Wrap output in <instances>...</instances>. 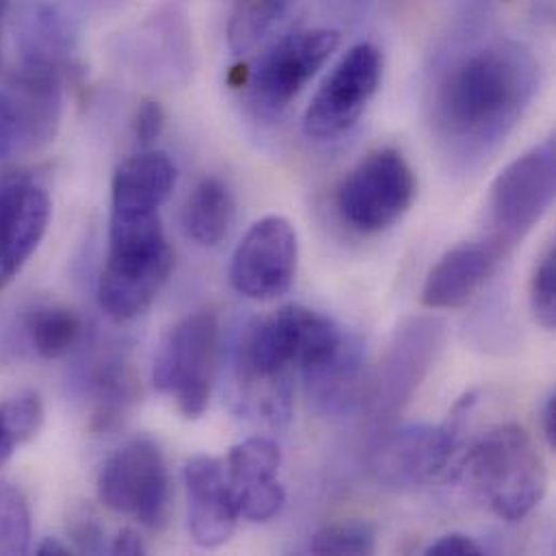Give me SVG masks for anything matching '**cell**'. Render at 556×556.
<instances>
[{
    "label": "cell",
    "instance_id": "5bb4252c",
    "mask_svg": "<svg viewBox=\"0 0 556 556\" xmlns=\"http://www.w3.org/2000/svg\"><path fill=\"white\" fill-rule=\"evenodd\" d=\"M9 35L24 72L61 78L76 61L80 30L56 0H17L9 9Z\"/></svg>",
    "mask_w": 556,
    "mask_h": 556
},
{
    "label": "cell",
    "instance_id": "4fadbf2b",
    "mask_svg": "<svg viewBox=\"0 0 556 556\" xmlns=\"http://www.w3.org/2000/svg\"><path fill=\"white\" fill-rule=\"evenodd\" d=\"M61 113V78L17 70L0 89V161L52 141Z\"/></svg>",
    "mask_w": 556,
    "mask_h": 556
},
{
    "label": "cell",
    "instance_id": "4dcf8cb0",
    "mask_svg": "<svg viewBox=\"0 0 556 556\" xmlns=\"http://www.w3.org/2000/svg\"><path fill=\"white\" fill-rule=\"evenodd\" d=\"M111 555H146V544L135 529H122L111 544Z\"/></svg>",
    "mask_w": 556,
    "mask_h": 556
},
{
    "label": "cell",
    "instance_id": "603a6c76",
    "mask_svg": "<svg viewBox=\"0 0 556 556\" xmlns=\"http://www.w3.org/2000/svg\"><path fill=\"white\" fill-rule=\"evenodd\" d=\"M292 0H237L228 24V43L235 54L256 48L290 11Z\"/></svg>",
    "mask_w": 556,
    "mask_h": 556
},
{
    "label": "cell",
    "instance_id": "3957f363",
    "mask_svg": "<svg viewBox=\"0 0 556 556\" xmlns=\"http://www.w3.org/2000/svg\"><path fill=\"white\" fill-rule=\"evenodd\" d=\"M459 472L505 522H522L546 496L548 470L531 433L518 422L496 425L466 453Z\"/></svg>",
    "mask_w": 556,
    "mask_h": 556
},
{
    "label": "cell",
    "instance_id": "9c48e42d",
    "mask_svg": "<svg viewBox=\"0 0 556 556\" xmlns=\"http://www.w3.org/2000/svg\"><path fill=\"white\" fill-rule=\"evenodd\" d=\"M475 403L477 394H468L446 425H412L386 435L372 455L377 481L394 490H412L446 475L459 446L464 418Z\"/></svg>",
    "mask_w": 556,
    "mask_h": 556
},
{
    "label": "cell",
    "instance_id": "e0dca14e",
    "mask_svg": "<svg viewBox=\"0 0 556 556\" xmlns=\"http://www.w3.org/2000/svg\"><path fill=\"white\" fill-rule=\"evenodd\" d=\"M281 453L269 438H248L232 446L226 475L239 518L269 522L286 505V490L279 481Z\"/></svg>",
    "mask_w": 556,
    "mask_h": 556
},
{
    "label": "cell",
    "instance_id": "1f68e13d",
    "mask_svg": "<svg viewBox=\"0 0 556 556\" xmlns=\"http://www.w3.org/2000/svg\"><path fill=\"white\" fill-rule=\"evenodd\" d=\"M542 431L551 448H556V394L551 392L542 407Z\"/></svg>",
    "mask_w": 556,
    "mask_h": 556
},
{
    "label": "cell",
    "instance_id": "7402d4cb",
    "mask_svg": "<svg viewBox=\"0 0 556 556\" xmlns=\"http://www.w3.org/2000/svg\"><path fill=\"white\" fill-rule=\"evenodd\" d=\"M89 375V394L93 401V420L104 429L124 416L135 399V379L124 355H104Z\"/></svg>",
    "mask_w": 556,
    "mask_h": 556
},
{
    "label": "cell",
    "instance_id": "d4e9b609",
    "mask_svg": "<svg viewBox=\"0 0 556 556\" xmlns=\"http://www.w3.org/2000/svg\"><path fill=\"white\" fill-rule=\"evenodd\" d=\"M33 520L24 492L0 483V555H26L30 551Z\"/></svg>",
    "mask_w": 556,
    "mask_h": 556
},
{
    "label": "cell",
    "instance_id": "cb8c5ba5",
    "mask_svg": "<svg viewBox=\"0 0 556 556\" xmlns=\"http://www.w3.org/2000/svg\"><path fill=\"white\" fill-rule=\"evenodd\" d=\"M43 425V405L35 392H22L0 401V468L15 448L30 442Z\"/></svg>",
    "mask_w": 556,
    "mask_h": 556
},
{
    "label": "cell",
    "instance_id": "d6986e66",
    "mask_svg": "<svg viewBox=\"0 0 556 556\" xmlns=\"http://www.w3.org/2000/svg\"><path fill=\"white\" fill-rule=\"evenodd\" d=\"M178 182L174 161L159 150L126 159L111 185V215H159Z\"/></svg>",
    "mask_w": 556,
    "mask_h": 556
},
{
    "label": "cell",
    "instance_id": "277c9868",
    "mask_svg": "<svg viewBox=\"0 0 556 556\" xmlns=\"http://www.w3.org/2000/svg\"><path fill=\"white\" fill-rule=\"evenodd\" d=\"M219 342L222 327L217 314L200 309L172 325L156 349L154 388L169 396L189 420L202 418L211 405Z\"/></svg>",
    "mask_w": 556,
    "mask_h": 556
},
{
    "label": "cell",
    "instance_id": "44dd1931",
    "mask_svg": "<svg viewBox=\"0 0 556 556\" xmlns=\"http://www.w3.org/2000/svg\"><path fill=\"white\" fill-rule=\"evenodd\" d=\"M26 346L41 359H63L85 340V320L65 305H35L20 318Z\"/></svg>",
    "mask_w": 556,
    "mask_h": 556
},
{
    "label": "cell",
    "instance_id": "836d02e7",
    "mask_svg": "<svg viewBox=\"0 0 556 556\" xmlns=\"http://www.w3.org/2000/svg\"><path fill=\"white\" fill-rule=\"evenodd\" d=\"M4 9H7V0H0V17H2V13H4Z\"/></svg>",
    "mask_w": 556,
    "mask_h": 556
},
{
    "label": "cell",
    "instance_id": "ffe728a7",
    "mask_svg": "<svg viewBox=\"0 0 556 556\" xmlns=\"http://www.w3.org/2000/svg\"><path fill=\"white\" fill-rule=\"evenodd\" d=\"M237 222V200L230 187L217 178H202L182 211V228L187 237L202 248L222 245Z\"/></svg>",
    "mask_w": 556,
    "mask_h": 556
},
{
    "label": "cell",
    "instance_id": "ba28073f",
    "mask_svg": "<svg viewBox=\"0 0 556 556\" xmlns=\"http://www.w3.org/2000/svg\"><path fill=\"white\" fill-rule=\"evenodd\" d=\"M338 43L336 28H303L281 37L248 78V100L256 115L274 119L288 111Z\"/></svg>",
    "mask_w": 556,
    "mask_h": 556
},
{
    "label": "cell",
    "instance_id": "8992f818",
    "mask_svg": "<svg viewBox=\"0 0 556 556\" xmlns=\"http://www.w3.org/2000/svg\"><path fill=\"white\" fill-rule=\"evenodd\" d=\"M555 191L556 141L548 137L509 163L494 180L488 200L490 235L507 248L518 245L548 213Z\"/></svg>",
    "mask_w": 556,
    "mask_h": 556
},
{
    "label": "cell",
    "instance_id": "7a4b0ae2",
    "mask_svg": "<svg viewBox=\"0 0 556 556\" xmlns=\"http://www.w3.org/2000/svg\"><path fill=\"white\" fill-rule=\"evenodd\" d=\"M174 269L161 215H111L109 252L98 279V303L113 320L143 314Z\"/></svg>",
    "mask_w": 556,
    "mask_h": 556
},
{
    "label": "cell",
    "instance_id": "f546056e",
    "mask_svg": "<svg viewBox=\"0 0 556 556\" xmlns=\"http://www.w3.org/2000/svg\"><path fill=\"white\" fill-rule=\"evenodd\" d=\"M427 556H483L485 551L466 533H446L438 542H433L427 551Z\"/></svg>",
    "mask_w": 556,
    "mask_h": 556
},
{
    "label": "cell",
    "instance_id": "5b68a950",
    "mask_svg": "<svg viewBox=\"0 0 556 556\" xmlns=\"http://www.w3.org/2000/svg\"><path fill=\"white\" fill-rule=\"evenodd\" d=\"M416 176L399 150L381 148L364 156L338 185L336 211L357 235H379L412 208Z\"/></svg>",
    "mask_w": 556,
    "mask_h": 556
},
{
    "label": "cell",
    "instance_id": "30bf717a",
    "mask_svg": "<svg viewBox=\"0 0 556 556\" xmlns=\"http://www.w3.org/2000/svg\"><path fill=\"white\" fill-rule=\"evenodd\" d=\"M381 70L383 59L377 46L362 41L349 48L305 109V135L314 141H333L349 132L375 98Z\"/></svg>",
    "mask_w": 556,
    "mask_h": 556
},
{
    "label": "cell",
    "instance_id": "8fae6325",
    "mask_svg": "<svg viewBox=\"0 0 556 556\" xmlns=\"http://www.w3.org/2000/svg\"><path fill=\"white\" fill-rule=\"evenodd\" d=\"M444 323L431 316L401 325L372 379L368 409L377 422H390L414 399L444 344Z\"/></svg>",
    "mask_w": 556,
    "mask_h": 556
},
{
    "label": "cell",
    "instance_id": "6da1fadb",
    "mask_svg": "<svg viewBox=\"0 0 556 556\" xmlns=\"http://www.w3.org/2000/svg\"><path fill=\"white\" fill-rule=\"evenodd\" d=\"M542 83L535 54L509 37L470 41L433 72L429 124L444 159L470 172L516 130Z\"/></svg>",
    "mask_w": 556,
    "mask_h": 556
},
{
    "label": "cell",
    "instance_id": "52a82bcc",
    "mask_svg": "<svg viewBox=\"0 0 556 556\" xmlns=\"http://www.w3.org/2000/svg\"><path fill=\"white\" fill-rule=\"evenodd\" d=\"M98 496L111 511L161 529L169 511V472L159 444L135 438L119 446L98 475Z\"/></svg>",
    "mask_w": 556,
    "mask_h": 556
},
{
    "label": "cell",
    "instance_id": "4316f807",
    "mask_svg": "<svg viewBox=\"0 0 556 556\" xmlns=\"http://www.w3.org/2000/svg\"><path fill=\"white\" fill-rule=\"evenodd\" d=\"M531 312L535 320L553 331L556 327V248L551 245L535 265L531 279Z\"/></svg>",
    "mask_w": 556,
    "mask_h": 556
},
{
    "label": "cell",
    "instance_id": "9a60e30c",
    "mask_svg": "<svg viewBox=\"0 0 556 556\" xmlns=\"http://www.w3.org/2000/svg\"><path fill=\"white\" fill-rule=\"evenodd\" d=\"M48 191L26 176L0 182V290L9 286L41 245L50 226Z\"/></svg>",
    "mask_w": 556,
    "mask_h": 556
},
{
    "label": "cell",
    "instance_id": "f1b7e54d",
    "mask_svg": "<svg viewBox=\"0 0 556 556\" xmlns=\"http://www.w3.org/2000/svg\"><path fill=\"white\" fill-rule=\"evenodd\" d=\"M165 128V111L156 100H146L141 102V106L137 109L135 115V139L137 143L148 150L161 135Z\"/></svg>",
    "mask_w": 556,
    "mask_h": 556
},
{
    "label": "cell",
    "instance_id": "484cf974",
    "mask_svg": "<svg viewBox=\"0 0 556 556\" xmlns=\"http://www.w3.org/2000/svg\"><path fill=\"white\" fill-rule=\"evenodd\" d=\"M377 551V531L368 522H340L320 529L312 542L309 553L320 556H366Z\"/></svg>",
    "mask_w": 556,
    "mask_h": 556
},
{
    "label": "cell",
    "instance_id": "d6a6232c",
    "mask_svg": "<svg viewBox=\"0 0 556 556\" xmlns=\"http://www.w3.org/2000/svg\"><path fill=\"white\" fill-rule=\"evenodd\" d=\"M74 551L70 548V546H65V544H61L59 540H54V538H50V540H46V542H41L39 546H37V555L39 556H67L72 555Z\"/></svg>",
    "mask_w": 556,
    "mask_h": 556
},
{
    "label": "cell",
    "instance_id": "2e32d148",
    "mask_svg": "<svg viewBox=\"0 0 556 556\" xmlns=\"http://www.w3.org/2000/svg\"><path fill=\"white\" fill-rule=\"evenodd\" d=\"M511 248L488 235L448 250L429 271L422 286V305L429 309H459L468 305L494 274Z\"/></svg>",
    "mask_w": 556,
    "mask_h": 556
},
{
    "label": "cell",
    "instance_id": "ac0fdd59",
    "mask_svg": "<svg viewBox=\"0 0 556 556\" xmlns=\"http://www.w3.org/2000/svg\"><path fill=\"white\" fill-rule=\"evenodd\" d=\"M189 533L204 551L222 548L237 531L239 514L230 494L226 466L208 455H195L182 470Z\"/></svg>",
    "mask_w": 556,
    "mask_h": 556
},
{
    "label": "cell",
    "instance_id": "83f0119b",
    "mask_svg": "<svg viewBox=\"0 0 556 556\" xmlns=\"http://www.w3.org/2000/svg\"><path fill=\"white\" fill-rule=\"evenodd\" d=\"M67 535L78 553L100 555L104 551V529L89 509H78L70 516Z\"/></svg>",
    "mask_w": 556,
    "mask_h": 556
},
{
    "label": "cell",
    "instance_id": "7c38bea8",
    "mask_svg": "<svg viewBox=\"0 0 556 556\" xmlns=\"http://www.w3.org/2000/svg\"><path fill=\"white\" fill-rule=\"evenodd\" d=\"M296 263L299 239L294 226L281 215H269L256 222L237 245L230 281L248 299L271 301L292 288Z\"/></svg>",
    "mask_w": 556,
    "mask_h": 556
}]
</instances>
